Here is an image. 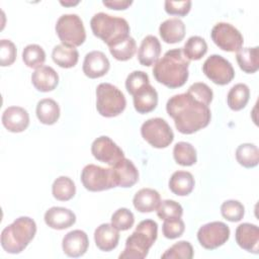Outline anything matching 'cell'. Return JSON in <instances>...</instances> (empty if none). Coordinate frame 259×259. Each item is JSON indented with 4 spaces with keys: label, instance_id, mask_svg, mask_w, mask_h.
<instances>
[{
    "label": "cell",
    "instance_id": "cell-1",
    "mask_svg": "<svg viewBox=\"0 0 259 259\" xmlns=\"http://www.w3.org/2000/svg\"><path fill=\"white\" fill-rule=\"evenodd\" d=\"M166 110L174 119L177 131L191 135L208 125L211 113L208 106L193 98L187 92L176 94L168 99Z\"/></svg>",
    "mask_w": 259,
    "mask_h": 259
},
{
    "label": "cell",
    "instance_id": "cell-2",
    "mask_svg": "<svg viewBox=\"0 0 259 259\" xmlns=\"http://www.w3.org/2000/svg\"><path fill=\"white\" fill-rule=\"evenodd\" d=\"M189 60L184 56L182 49L167 51L153 68L155 79L170 89L183 86L189 76Z\"/></svg>",
    "mask_w": 259,
    "mask_h": 259
},
{
    "label": "cell",
    "instance_id": "cell-3",
    "mask_svg": "<svg viewBox=\"0 0 259 259\" xmlns=\"http://www.w3.org/2000/svg\"><path fill=\"white\" fill-rule=\"evenodd\" d=\"M35 233V222L28 217H20L3 229L0 238L1 246L7 253L18 254L27 247Z\"/></svg>",
    "mask_w": 259,
    "mask_h": 259
},
{
    "label": "cell",
    "instance_id": "cell-4",
    "mask_svg": "<svg viewBox=\"0 0 259 259\" xmlns=\"http://www.w3.org/2000/svg\"><path fill=\"white\" fill-rule=\"evenodd\" d=\"M158 236V225L153 220L142 221L125 241V248L119 254L120 259H144Z\"/></svg>",
    "mask_w": 259,
    "mask_h": 259
},
{
    "label": "cell",
    "instance_id": "cell-5",
    "mask_svg": "<svg viewBox=\"0 0 259 259\" xmlns=\"http://www.w3.org/2000/svg\"><path fill=\"white\" fill-rule=\"evenodd\" d=\"M90 27L95 36L101 38L108 47L130 35V25L124 18L99 12L90 20Z\"/></svg>",
    "mask_w": 259,
    "mask_h": 259
},
{
    "label": "cell",
    "instance_id": "cell-6",
    "mask_svg": "<svg viewBox=\"0 0 259 259\" xmlns=\"http://www.w3.org/2000/svg\"><path fill=\"white\" fill-rule=\"evenodd\" d=\"M126 106L123 93L110 83H100L96 88V109L104 117L119 115Z\"/></svg>",
    "mask_w": 259,
    "mask_h": 259
},
{
    "label": "cell",
    "instance_id": "cell-7",
    "mask_svg": "<svg viewBox=\"0 0 259 259\" xmlns=\"http://www.w3.org/2000/svg\"><path fill=\"white\" fill-rule=\"evenodd\" d=\"M56 32L62 45L76 48L86 39V31L82 19L77 14H64L56 23Z\"/></svg>",
    "mask_w": 259,
    "mask_h": 259
},
{
    "label": "cell",
    "instance_id": "cell-8",
    "mask_svg": "<svg viewBox=\"0 0 259 259\" xmlns=\"http://www.w3.org/2000/svg\"><path fill=\"white\" fill-rule=\"evenodd\" d=\"M141 135L152 147L167 148L174 140V134L167 121L161 117L146 120L141 126Z\"/></svg>",
    "mask_w": 259,
    "mask_h": 259
},
{
    "label": "cell",
    "instance_id": "cell-9",
    "mask_svg": "<svg viewBox=\"0 0 259 259\" xmlns=\"http://www.w3.org/2000/svg\"><path fill=\"white\" fill-rule=\"evenodd\" d=\"M83 186L92 192L103 191L115 187L111 169L103 168L94 164L86 165L81 172Z\"/></svg>",
    "mask_w": 259,
    "mask_h": 259
},
{
    "label": "cell",
    "instance_id": "cell-10",
    "mask_svg": "<svg viewBox=\"0 0 259 259\" xmlns=\"http://www.w3.org/2000/svg\"><path fill=\"white\" fill-rule=\"evenodd\" d=\"M212 41L225 52H238L242 49L244 38L241 32L232 24L227 22L217 23L210 32Z\"/></svg>",
    "mask_w": 259,
    "mask_h": 259
},
{
    "label": "cell",
    "instance_id": "cell-11",
    "mask_svg": "<svg viewBox=\"0 0 259 259\" xmlns=\"http://www.w3.org/2000/svg\"><path fill=\"white\" fill-rule=\"evenodd\" d=\"M204 75L217 85H227L235 77L232 64L220 55L209 56L202 65Z\"/></svg>",
    "mask_w": 259,
    "mask_h": 259
},
{
    "label": "cell",
    "instance_id": "cell-12",
    "mask_svg": "<svg viewBox=\"0 0 259 259\" xmlns=\"http://www.w3.org/2000/svg\"><path fill=\"white\" fill-rule=\"evenodd\" d=\"M230 238V229L223 222H211L203 225L197 232L199 244L207 250H214L224 245Z\"/></svg>",
    "mask_w": 259,
    "mask_h": 259
},
{
    "label": "cell",
    "instance_id": "cell-13",
    "mask_svg": "<svg viewBox=\"0 0 259 259\" xmlns=\"http://www.w3.org/2000/svg\"><path fill=\"white\" fill-rule=\"evenodd\" d=\"M91 153L97 161L109 166H113L119 160L124 158L122 150L106 136H101L93 141L91 145Z\"/></svg>",
    "mask_w": 259,
    "mask_h": 259
},
{
    "label": "cell",
    "instance_id": "cell-14",
    "mask_svg": "<svg viewBox=\"0 0 259 259\" xmlns=\"http://www.w3.org/2000/svg\"><path fill=\"white\" fill-rule=\"evenodd\" d=\"M110 169L115 187H132L139 180V171L137 167L131 160L126 158L119 160L117 163L111 166Z\"/></svg>",
    "mask_w": 259,
    "mask_h": 259
},
{
    "label": "cell",
    "instance_id": "cell-15",
    "mask_svg": "<svg viewBox=\"0 0 259 259\" xmlns=\"http://www.w3.org/2000/svg\"><path fill=\"white\" fill-rule=\"evenodd\" d=\"M110 68V63L105 54L100 51H92L88 53L83 62V73L91 79L104 76Z\"/></svg>",
    "mask_w": 259,
    "mask_h": 259
},
{
    "label": "cell",
    "instance_id": "cell-16",
    "mask_svg": "<svg viewBox=\"0 0 259 259\" xmlns=\"http://www.w3.org/2000/svg\"><path fill=\"white\" fill-rule=\"evenodd\" d=\"M89 246L88 236L84 231L74 230L65 235L62 242L64 253L73 258L83 256Z\"/></svg>",
    "mask_w": 259,
    "mask_h": 259
},
{
    "label": "cell",
    "instance_id": "cell-17",
    "mask_svg": "<svg viewBox=\"0 0 259 259\" xmlns=\"http://www.w3.org/2000/svg\"><path fill=\"white\" fill-rule=\"evenodd\" d=\"M237 244L247 252L258 254L259 229L256 225L244 223L237 227L235 232Z\"/></svg>",
    "mask_w": 259,
    "mask_h": 259
},
{
    "label": "cell",
    "instance_id": "cell-18",
    "mask_svg": "<svg viewBox=\"0 0 259 259\" xmlns=\"http://www.w3.org/2000/svg\"><path fill=\"white\" fill-rule=\"evenodd\" d=\"M2 123L8 132L21 133L29 124V114L20 106H10L2 114Z\"/></svg>",
    "mask_w": 259,
    "mask_h": 259
},
{
    "label": "cell",
    "instance_id": "cell-19",
    "mask_svg": "<svg viewBox=\"0 0 259 259\" xmlns=\"http://www.w3.org/2000/svg\"><path fill=\"white\" fill-rule=\"evenodd\" d=\"M45 223L52 229L65 230L76 223L75 213L66 207L53 206L45 213Z\"/></svg>",
    "mask_w": 259,
    "mask_h": 259
},
{
    "label": "cell",
    "instance_id": "cell-20",
    "mask_svg": "<svg viewBox=\"0 0 259 259\" xmlns=\"http://www.w3.org/2000/svg\"><path fill=\"white\" fill-rule=\"evenodd\" d=\"M31 83L37 91L50 92L59 84L58 73L50 66H41L32 73Z\"/></svg>",
    "mask_w": 259,
    "mask_h": 259
},
{
    "label": "cell",
    "instance_id": "cell-21",
    "mask_svg": "<svg viewBox=\"0 0 259 259\" xmlns=\"http://www.w3.org/2000/svg\"><path fill=\"white\" fill-rule=\"evenodd\" d=\"M133 100L138 113L146 114L157 107L158 93L152 85L147 84L133 95Z\"/></svg>",
    "mask_w": 259,
    "mask_h": 259
},
{
    "label": "cell",
    "instance_id": "cell-22",
    "mask_svg": "<svg viewBox=\"0 0 259 259\" xmlns=\"http://www.w3.org/2000/svg\"><path fill=\"white\" fill-rule=\"evenodd\" d=\"M94 241L99 250L109 252L118 245L119 231L111 224H102L94 232Z\"/></svg>",
    "mask_w": 259,
    "mask_h": 259
},
{
    "label": "cell",
    "instance_id": "cell-23",
    "mask_svg": "<svg viewBox=\"0 0 259 259\" xmlns=\"http://www.w3.org/2000/svg\"><path fill=\"white\" fill-rule=\"evenodd\" d=\"M161 54V44L155 35H147L141 42L138 51V60L141 65L150 67L156 64Z\"/></svg>",
    "mask_w": 259,
    "mask_h": 259
},
{
    "label": "cell",
    "instance_id": "cell-24",
    "mask_svg": "<svg viewBox=\"0 0 259 259\" xmlns=\"http://www.w3.org/2000/svg\"><path fill=\"white\" fill-rule=\"evenodd\" d=\"M161 202L160 194L152 188L140 189L133 198L135 208L140 212H152L157 210Z\"/></svg>",
    "mask_w": 259,
    "mask_h": 259
},
{
    "label": "cell",
    "instance_id": "cell-25",
    "mask_svg": "<svg viewBox=\"0 0 259 259\" xmlns=\"http://www.w3.org/2000/svg\"><path fill=\"white\" fill-rule=\"evenodd\" d=\"M159 33L166 44H176L185 36V24L178 18H169L159 26Z\"/></svg>",
    "mask_w": 259,
    "mask_h": 259
},
{
    "label": "cell",
    "instance_id": "cell-26",
    "mask_svg": "<svg viewBox=\"0 0 259 259\" xmlns=\"http://www.w3.org/2000/svg\"><path fill=\"white\" fill-rule=\"evenodd\" d=\"M194 184L195 181L192 174L187 171H176L171 175L169 180L170 190L178 196L190 194L194 188Z\"/></svg>",
    "mask_w": 259,
    "mask_h": 259
},
{
    "label": "cell",
    "instance_id": "cell-27",
    "mask_svg": "<svg viewBox=\"0 0 259 259\" xmlns=\"http://www.w3.org/2000/svg\"><path fill=\"white\" fill-rule=\"evenodd\" d=\"M236 59L242 71L254 74L259 69V48H242L237 52Z\"/></svg>",
    "mask_w": 259,
    "mask_h": 259
},
{
    "label": "cell",
    "instance_id": "cell-28",
    "mask_svg": "<svg viewBox=\"0 0 259 259\" xmlns=\"http://www.w3.org/2000/svg\"><path fill=\"white\" fill-rule=\"evenodd\" d=\"M36 116L38 120L47 125L56 123L60 117L59 104L52 98H44L36 104Z\"/></svg>",
    "mask_w": 259,
    "mask_h": 259
},
{
    "label": "cell",
    "instance_id": "cell-29",
    "mask_svg": "<svg viewBox=\"0 0 259 259\" xmlns=\"http://www.w3.org/2000/svg\"><path fill=\"white\" fill-rule=\"evenodd\" d=\"M53 61L61 68L69 69L77 65L79 53L75 48H70L64 45H57L52 52Z\"/></svg>",
    "mask_w": 259,
    "mask_h": 259
},
{
    "label": "cell",
    "instance_id": "cell-30",
    "mask_svg": "<svg viewBox=\"0 0 259 259\" xmlns=\"http://www.w3.org/2000/svg\"><path fill=\"white\" fill-rule=\"evenodd\" d=\"M250 97V89L244 83H238L234 85L227 96V102L229 107L234 111H239L243 109Z\"/></svg>",
    "mask_w": 259,
    "mask_h": 259
},
{
    "label": "cell",
    "instance_id": "cell-31",
    "mask_svg": "<svg viewBox=\"0 0 259 259\" xmlns=\"http://www.w3.org/2000/svg\"><path fill=\"white\" fill-rule=\"evenodd\" d=\"M236 159L241 166L254 168L259 162V150L254 144H241L236 150Z\"/></svg>",
    "mask_w": 259,
    "mask_h": 259
},
{
    "label": "cell",
    "instance_id": "cell-32",
    "mask_svg": "<svg viewBox=\"0 0 259 259\" xmlns=\"http://www.w3.org/2000/svg\"><path fill=\"white\" fill-rule=\"evenodd\" d=\"M52 193L57 200L68 201L73 198L76 193L75 183L67 176H60L52 185Z\"/></svg>",
    "mask_w": 259,
    "mask_h": 259
},
{
    "label": "cell",
    "instance_id": "cell-33",
    "mask_svg": "<svg viewBox=\"0 0 259 259\" xmlns=\"http://www.w3.org/2000/svg\"><path fill=\"white\" fill-rule=\"evenodd\" d=\"M173 157L181 166H192L196 163L197 155L194 147L187 142H178L173 148Z\"/></svg>",
    "mask_w": 259,
    "mask_h": 259
},
{
    "label": "cell",
    "instance_id": "cell-34",
    "mask_svg": "<svg viewBox=\"0 0 259 259\" xmlns=\"http://www.w3.org/2000/svg\"><path fill=\"white\" fill-rule=\"evenodd\" d=\"M111 56L117 61H127L134 57L137 51L136 40L132 36H127L116 44L108 47Z\"/></svg>",
    "mask_w": 259,
    "mask_h": 259
},
{
    "label": "cell",
    "instance_id": "cell-35",
    "mask_svg": "<svg viewBox=\"0 0 259 259\" xmlns=\"http://www.w3.org/2000/svg\"><path fill=\"white\" fill-rule=\"evenodd\" d=\"M184 56L190 61H197L200 60L207 52V44L206 41L197 35L190 36L184 47L182 49Z\"/></svg>",
    "mask_w": 259,
    "mask_h": 259
},
{
    "label": "cell",
    "instance_id": "cell-36",
    "mask_svg": "<svg viewBox=\"0 0 259 259\" xmlns=\"http://www.w3.org/2000/svg\"><path fill=\"white\" fill-rule=\"evenodd\" d=\"M22 60L28 68L37 69L41 67L46 61V53L38 45H28L23 49Z\"/></svg>",
    "mask_w": 259,
    "mask_h": 259
},
{
    "label": "cell",
    "instance_id": "cell-37",
    "mask_svg": "<svg viewBox=\"0 0 259 259\" xmlns=\"http://www.w3.org/2000/svg\"><path fill=\"white\" fill-rule=\"evenodd\" d=\"M221 213L224 219H226L229 222L236 223L240 222L245 213V207L244 205L235 199L226 200L221 205Z\"/></svg>",
    "mask_w": 259,
    "mask_h": 259
},
{
    "label": "cell",
    "instance_id": "cell-38",
    "mask_svg": "<svg viewBox=\"0 0 259 259\" xmlns=\"http://www.w3.org/2000/svg\"><path fill=\"white\" fill-rule=\"evenodd\" d=\"M183 214V208L180 203L175 200L165 199L162 200L157 208V215L159 219L165 220H172V219H179Z\"/></svg>",
    "mask_w": 259,
    "mask_h": 259
},
{
    "label": "cell",
    "instance_id": "cell-39",
    "mask_svg": "<svg viewBox=\"0 0 259 259\" xmlns=\"http://www.w3.org/2000/svg\"><path fill=\"white\" fill-rule=\"evenodd\" d=\"M193 257V248L187 241H180L162 254L161 258L169 259H191Z\"/></svg>",
    "mask_w": 259,
    "mask_h": 259
},
{
    "label": "cell",
    "instance_id": "cell-40",
    "mask_svg": "<svg viewBox=\"0 0 259 259\" xmlns=\"http://www.w3.org/2000/svg\"><path fill=\"white\" fill-rule=\"evenodd\" d=\"M134 213L125 207L118 208L111 215V225L118 231L130 230L134 226Z\"/></svg>",
    "mask_w": 259,
    "mask_h": 259
},
{
    "label": "cell",
    "instance_id": "cell-41",
    "mask_svg": "<svg viewBox=\"0 0 259 259\" xmlns=\"http://www.w3.org/2000/svg\"><path fill=\"white\" fill-rule=\"evenodd\" d=\"M187 93L206 106L210 104L213 97L212 90L205 83H201V82L193 83L188 88Z\"/></svg>",
    "mask_w": 259,
    "mask_h": 259
},
{
    "label": "cell",
    "instance_id": "cell-42",
    "mask_svg": "<svg viewBox=\"0 0 259 259\" xmlns=\"http://www.w3.org/2000/svg\"><path fill=\"white\" fill-rule=\"evenodd\" d=\"M150 84L149 76L143 71H134L130 73L125 80V88L131 95H134L139 89Z\"/></svg>",
    "mask_w": 259,
    "mask_h": 259
},
{
    "label": "cell",
    "instance_id": "cell-43",
    "mask_svg": "<svg viewBox=\"0 0 259 259\" xmlns=\"http://www.w3.org/2000/svg\"><path fill=\"white\" fill-rule=\"evenodd\" d=\"M185 230L184 222L179 219L165 220L162 226V233L167 239H176L182 236Z\"/></svg>",
    "mask_w": 259,
    "mask_h": 259
},
{
    "label": "cell",
    "instance_id": "cell-44",
    "mask_svg": "<svg viewBox=\"0 0 259 259\" xmlns=\"http://www.w3.org/2000/svg\"><path fill=\"white\" fill-rule=\"evenodd\" d=\"M16 59V47L9 39L0 40V64L2 67L10 66Z\"/></svg>",
    "mask_w": 259,
    "mask_h": 259
},
{
    "label": "cell",
    "instance_id": "cell-45",
    "mask_svg": "<svg viewBox=\"0 0 259 259\" xmlns=\"http://www.w3.org/2000/svg\"><path fill=\"white\" fill-rule=\"evenodd\" d=\"M164 7L169 15L185 16L191 9V1H165Z\"/></svg>",
    "mask_w": 259,
    "mask_h": 259
},
{
    "label": "cell",
    "instance_id": "cell-46",
    "mask_svg": "<svg viewBox=\"0 0 259 259\" xmlns=\"http://www.w3.org/2000/svg\"><path fill=\"white\" fill-rule=\"evenodd\" d=\"M104 6L113 9V10H125L132 4L133 1L131 0H110V1H103Z\"/></svg>",
    "mask_w": 259,
    "mask_h": 259
},
{
    "label": "cell",
    "instance_id": "cell-47",
    "mask_svg": "<svg viewBox=\"0 0 259 259\" xmlns=\"http://www.w3.org/2000/svg\"><path fill=\"white\" fill-rule=\"evenodd\" d=\"M60 3L64 6H74V5H77L79 3V1H75V2H72V1L71 2H66V1L63 2V1H61Z\"/></svg>",
    "mask_w": 259,
    "mask_h": 259
}]
</instances>
